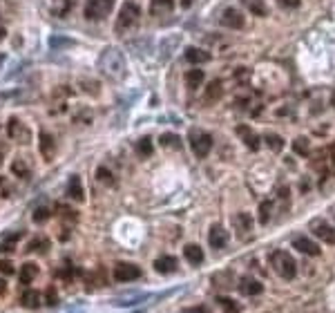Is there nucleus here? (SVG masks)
<instances>
[{"label":"nucleus","instance_id":"b1692460","mask_svg":"<svg viewBox=\"0 0 335 313\" xmlns=\"http://www.w3.org/2000/svg\"><path fill=\"white\" fill-rule=\"evenodd\" d=\"M186 83H188V87L190 89H197L201 83H203V72L201 70H190L186 74Z\"/></svg>","mask_w":335,"mask_h":313},{"label":"nucleus","instance_id":"39448f33","mask_svg":"<svg viewBox=\"0 0 335 313\" xmlns=\"http://www.w3.org/2000/svg\"><path fill=\"white\" fill-rule=\"evenodd\" d=\"M114 7V0H87L85 4V18L87 20H103Z\"/></svg>","mask_w":335,"mask_h":313},{"label":"nucleus","instance_id":"9d476101","mask_svg":"<svg viewBox=\"0 0 335 313\" xmlns=\"http://www.w3.org/2000/svg\"><path fill=\"white\" fill-rule=\"evenodd\" d=\"M293 246L299 250V253H304V255H313V257H317V255H320V246H317L315 241L311 239V237L297 235V237L293 239Z\"/></svg>","mask_w":335,"mask_h":313},{"label":"nucleus","instance_id":"bb28decb","mask_svg":"<svg viewBox=\"0 0 335 313\" xmlns=\"http://www.w3.org/2000/svg\"><path fill=\"white\" fill-rule=\"evenodd\" d=\"M136 152H138V156H141V159H145V156L152 155V141H150V137L138 139V141H136Z\"/></svg>","mask_w":335,"mask_h":313},{"label":"nucleus","instance_id":"aec40b11","mask_svg":"<svg viewBox=\"0 0 335 313\" xmlns=\"http://www.w3.org/2000/svg\"><path fill=\"white\" fill-rule=\"evenodd\" d=\"M221 92H223L221 80H210L208 87H205V101H208V103H214L219 96H221Z\"/></svg>","mask_w":335,"mask_h":313},{"label":"nucleus","instance_id":"dca6fc26","mask_svg":"<svg viewBox=\"0 0 335 313\" xmlns=\"http://www.w3.org/2000/svg\"><path fill=\"white\" fill-rule=\"evenodd\" d=\"M186 61L192 63V65L208 63V61H210V54L205 52V49H199V47H188V49H186Z\"/></svg>","mask_w":335,"mask_h":313},{"label":"nucleus","instance_id":"9b49d317","mask_svg":"<svg viewBox=\"0 0 335 313\" xmlns=\"http://www.w3.org/2000/svg\"><path fill=\"white\" fill-rule=\"evenodd\" d=\"M208 241H210V246H212L214 250L223 248V246L228 244V233L223 231V226L214 224V226L210 228V233H208Z\"/></svg>","mask_w":335,"mask_h":313},{"label":"nucleus","instance_id":"7c9ffc66","mask_svg":"<svg viewBox=\"0 0 335 313\" xmlns=\"http://www.w3.org/2000/svg\"><path fill=\"white\" fill-rule=\"evenodd\" d=\"M270 210H272V204L268 199H264L262 204H259V224L270 222Z\"/></svg>","mask_w":335,"mask_h":313},{"label":"nucleus","instance_id":"6e6552de","mask_svg":"<svg viewBox=\"0 0 335 313\" xmlns=\"http://www.w3.org/2000/svg\"><path fill=\"white\" fill-rule=\"evenodd\" d=\"M313 233H315V237H320L322 241L335 246V228L329 226L326 222H322V219H313Z\"/></svg>","mask_w":335,"mask_h":313},{"label":"nucleus","instance_id":"ea45409f","mask_svg":"<svg viewBox=\"0 0 335 313\" xmlns=\"http://www.w3.org/2000/svg\"><path fill=\"white\" fill-rule=\"evenodd\" d=\"M0 273L2 275H13V264L9 259H0Z\"/></svg>","mask_w":335,"mask_h":313},{"label":"nucleus","instance_id":"0eeeda50","mask_svg":"<svg viewBox=\"0 0 335 313\" xmlns=\"http://www.w3.org/2000/svg\"><path fill=\"white\" fill-rule=\"evenodd\" d=\"M221 22H223V27H230V29H241V27L246 25L244 13H241L239 9H235V7L223 9V13H221Z\"/></svg>","mask_w":335,"mask_h":313},{"label":"nucleus","instance_id":"a19ab883","mask_svg":"<svg viewBox=\"0 0 335 313\" xmlns=\"http://www.w3.org/2000/svg\"><path fill=\"white\" fill-rule=\"evenodd\" d=\"M277 2H279L284 9H295V7H299L302 0H277Z\"/></svg>","mask_w":335,"mask_h":313},{"label":"nucleus","instance_id":"a878e982","mask_svg":"<svg viewBox=\"0 0 335 313\" xmlns=\"http://www.w3.org/2000/svg\"><path fill=\"white\" fill-rule=\"evenodd\" d=\"M293 152H297L299 156H308L311 155V143H308V139L299 137L293 141Z\"/></svg>","mask_w":335,"mask_h":313},{"label":"nucleus","instance_id":"f8f14e48","mask_svg":"<svg viewBox=\"0 0 335 313\" xmlns=\"http://www.w3.org/2000/svg\"><path fill=\"white\" fill-rule=\"evenodd\" d=\"M239 289H241V293L250 295V298L264 293V284L259 280H255V277H241V280H239Z\"/></svg>","mask_w":335,"mask_h":313},{"label":"nucleus","instance_id":"8fccbe9b","mask_svg":"<svg viewBox=\"0 0 335 313\" xmlns=\"http://www.w3.org/2000/svg\"><path fill=\"white\" fill-rule=\"evenodd\" d=\"M2 36H4V27H0V38H2Z\"/></svg>","mask_w":335,"mask_h":313},{"label":"nucleus","instance_id":"f257e3e1","mask_svg":"<svg viewBox=\"0 0 335 313\" xmlns=\"http://www.w3.org/2000/svg\"><path fill=\"white\" fill-rule=\"evenodd\" d=\"M98 70H101L103 76L112 80L123 78L125 74V56L121 54V49L116 47H105L98 56Z\"/></svg>","mask_w":335,"mask_h":313},{"label":"nucleus","instance_id":"f03ea898","mask_svg":"<svg viewBox=\"0 0 335 313\" xmlns=\"http://www.w3.org/2000/svg\"><path fill=\"white\" fill-rule=\"evenodd\" d=\"M141 18V9H138L136 2H123L119 11V18H116V34H125L128 29H132L134 25L138 22Z\"/></svg>","mask_w":335,"mask_h":313},{"label":"nucleus","instance_id":"7ed1b4c3","mask_svg":"<svg viewBox=\"0 0 335 313\" xmlns=\"http://www.w3.org/2000/svg\"><path fill=\"white\" fill-rule=\"evenodd\" d=\"M270 264L277 268V273H279L284 280H293L295 273H297L295 259L290 257L288 253H284V250H275V253H270Z\"/></svg>","mask_w":335,"mask_h":313},{"label":"nucleus","instance_id":"49530a36","mask_svg":"<svg viewBox=\"0 0 335 313\" xmlns=\"http://www.w3.org/2000/svg\"><path fill=\"white\" fill-rule=\"evenodd\" d=\"M192 2H195V0H181V4H183V7H190Z\"/></svg>","mask_w":335,"mask_h":313},{"label":"nucleus","instance_id":"393cba45","mask_svg":"<svg viewBox=\"0 0 335 313\" xmlns=\"http://www.w3.org/2000/svg\"><path fill=\"white\" fill-rule=\"evenodd\" d=\"M217 304H219V307H221L226 313H241L239 302H235V300H230V298H221V295H219V298H217Z\"/></svg>","mask_w":335,"mask_h":313},{"label":"nucleus","instance_id":"473e14b6","mask_svg":"<svg viewBox=\"0 0 335 313\" xmlns=\"http://www.w3.org/2000/svg\"><path fill=\"white\" fill-rule=\"evenodd\" d=\"M31 217H34L36 224H45L49 219V208H47V206H38V208L34 210V215H31Z\"/></svg>","mask_w":335,"mask_h":313},{"label":"nucleus","instance_id":"79ce46f5","mask_svg":"<svg viewBox=\"0 0 335 313\" xmlns=\"http://www.w3.org/2000/svg\"><path fill=\"white\" fill-rule=\"evenodd\" d=\"M56 291H54V289H49L47 291V304H49V307H54V304H56Z\"/></svg>","mask_w":335,"mask_h":313},{"label":"nucleus","instance_id":"2eb2a0df","mask_svg":"<svg viewBox=\"0 0 335 313\" xmlns=\"http://www.w3.org/2000/svg\"><path fill=\"white\" fill-rule=\"evenodd\" d=\"M183 257H186L192 266H199V264L203 262V250L197 244H188V246H183Z\"/></svg>","mask_w":335,"mask_h":313},{"label":"nucleus","instance_id":"ddd939ff","mask_svg":"<svg viewBox=\"0 0 335 313\" xmlns=\"http://www.w3.org/2000/svg\"><path fill=\"white\" fill-rule=\"evenodd\" d=\"M38 143H40L43 159H45V161H52V159H54V152H56V143H54V137H52L49 132H40Z\"/></svg>","mask_w":335,"mask_h":313},{"label":"nucleus","instance_id":"c03bdc74","mask_svg":"<svg viewBox=\"0 0 335 313\" xmlns=\"http://www.w3.org/2000/svg\"><path fill=\"white\" fill-rule=\"evenodd\" d=\"M7 293V282H4V277H0V295Z\"/></svg>","mask_w":335,"mask_h":313},{"label":"nucleus","instance_id":"37998d69","mask_svg":"<svg viewBox=\"0 0 335 313\" xmlns=\"http://www.w3.org/2000/svg\"><path fill=\"white\" fill-rule=\"evenodd\" d=\"M183 313H208L205 307H190V309H183Z\"/></svg>","mask_w":335,"mask_h":313},{"label":"nucleus","instance_id":"2f4dec72","mask_svg":"<svg viewBox=\"0 0 335 313\" xmlns=\"http://www.w3.org/2000/svg\"><path fill=\"white\" fill-rule=\"evenodd\" d=\"M266 146L270 148L272 152H281V148H284V139H281L279 134H266Z\"/></svg>","mask_w":335,"mask_h":313},{"label":"nucleus","instance_id":"4c0bfd02","mask_svg":"<svg viewBox=\"0 0 335 313\" xmlns=\"http://www.w3.org/2000/svg\"><path fill=\"white\" fill-rule=\"evenodd\" d=\"M11 170H13V174H16V177H27V165L22 163V161H13Z\"/></svg>","mask_w":335,"mask_h":313},{"label":"nucleus","instance_id":"f3484780","mask_svg":"<svg viewBox=\"0 0 335 313\" xmlns=\"http://www.w3.org/2000/svg\"><path fill=\"white\" fill-rule=\"evenodd\" d=\"M18 280L22 282V284H31L34 282V277H38V266L36 264H31V262H25L20 266V271H18Z\"/></svg>","mask_w":335,"mask_h":313},{"label":"nucleus","instance_id":"f704fd0d","mask_svg":"<svg viewBox=\"0 0 335 313\" xmlns=\"http://www.w3.org/2000/svg\"><path fill=\"white\" fill-rule=\"evenodd\" d=\"M96 179L98 181H103V183H114V174H112L107 168H98L96 170Z\"/></svg>","mask_w":335,"mask_h":313},{"label":"nucleus","instance_id":"4468645a","mask_svg":"<svg viewBox=\"0 0 335 313\" xmlns=\"http://www.w3.org/2000/svg\"><path fill=\"white\" fill-rule=\"evenodd\" d=\"M67 195L71 197L74 201H83V183H80V177L78 174H71L69 181H67Z\"/></svg>","mask_w":335,"mask_h":313},{"label":"nucleus","instance_id":"1a4fd4ad","mask_svg":"<svg viewBox=\"0 0 335 313\" xmlns=\"http://www.w3.org/2000/svg\"><path fill=\"white\" fill-rule=\"evenodd\" d=\"M235 132L239 134V139L248 146V150H253V152H257L259 150V146H262V141H259V137L253 132V130L248 128V125H237L235 128Z\"/></svg>","mask_w":335,"mask_h":313},{"label":"nucleus","instance_id":"5701e85b","mask_svg":"<svg viewBox=\"0 0 335 313\" xmlns=\"http://www.w3.org/2000/svg\"><path fill=\"white\" fill-rule=\"evenodd\" d=\"M244 2V7L248 9L250 13H255V16H266V4H264V0H241Z\"/></svg>","mask_w":335,"mask_h":313},{"label":"nucleus","instance_id":"c756f323","mask_svg":"<svg viewBox=\"0 0 335 313\" xmlns=\"http://www.w3.org/2000/svg\"><path fill=\"white\" fill-rule=\"evenodd\" d=\"M161 146L163 148H181V139L177 137V134H172V132H165V134H161Z\"/></svg>","mask_w":335,"mask_h":313},{"label":"nucleus","instance_id":"423d86ee","mask_svg":"<svg viewBox=\"0 0 335 313\" xmlns=\"http://www.w3.org/2000/svg\"><path fill=\"white\" fill-rule=\"evenodd\" d=\"M138 277H141V268L134 266V264L121 262L114 266V280L116 282H134V280H138Z\"/></svg>","mask_w":335,"mask_h":313},{"label":"nucleus","instance_id":"6ab92c4d","mask_svg":"<svg viewBox=\"0 0 335 313\" xmlns=\"http://www.w3.org/2000/svg\"><path fill=\"white\" fill-rule=\"evenodd\" d=\"M147 298H150L147 293H125L123 298H116L114 304L116 307H132V304H138V302H143V300H147Z\"/></svg>","mask_w":335,"mask_h":313},{"label":"nucleus","instance_id":"09e8293b","mask_svg":"<svg viewBox=\"0 0 335 313\" xmlns=\"http://www.w3.org/2000/svg\"><path fill=\"white\" fill-rule=\"evenodd\" d=\"M331 103H333V107H335V89H333V96H331Z\"/></svg>","mask_w":335,"mask_h":313},{"label":"nucleus","instance_id":"cd10ccee","mask_svg":"<svg viewBox=\"0 0 335 313\" xmlns=\"http://www.w3.org/2000/svg\"><path fill=\"white\" fill-rule=\"evenodd\" d=\"M7 132H9V137L11 139H20V134H25V128H22V123L18 119H9Z\"/></svg>","mask_w":335,"mask_h":313},{"label":"nucleus","instance_id":"603ef678","mask_svg":"<svg viewBox=\"0 0 335 313\" xmlns=\"http://www.w3.org/2000/svg\"><path fill=\"white\" fill-rule=\"evenodd\" d=\"M134 313H143V311H134Z\"/></svg>","mask_w":335,"mask_h":313},{"label":"nucleus","instance_id":"a211bd4d","mask_svg":"<svg viewBox=\"0 0 335 313\" xmlns=\"http://www.w3.org/2000/svg\"><path fill=\"white\" fill-rule=\"evenodd\" d=\"M177 266L179 264H177V259H174L172 255H161V257L154 262V268L159 273H174L177 271Z\"/></svg>","mask_w":335,"mask_h":313},{"label":"nucleus","instance_id":"4be33fe9","mask_svg":"<svg viewBox=\"0 0 335 313\" xmlns=\"http://www.w3.org/2000/svg\"><path fill=\"white\" fill-rule=\"evenodd\" d=\"M152 13L159 16V13H170L174 9V0H150Z\"/></svg>","mask_w":335,"mask_h":313},{"label":"nucleus","instance_id":"72a5a7b5","mask_svg":"<svg viewBox=\"0 0 335 313\" xmlns=\"http://www.w3.org/2000/svg\"><path fill=\"white\" fill-rule=\"evenodd\" d=\"M49 45H52L54 49H61V47H69V45H74V40L61 38V36H52V38H49Z\"/></svg>","mask_w":335,"mask_h":313},{"label":"nucleus","instance_id":"3c124183","mask_svg":"<svg viewBox=\"0 0 335 313\" xmlns=\"http://www.w3.org/2000/svg\"><path fill=\"white\" fill-rule=\"evenodd\" d=\"M2 63H4V54H0V65H2Z\"/></svg>","mask_w":335,"mask_h":313},{"label":"nucleus","instance_id":"20e7f679","mask_svg":"<svg viewBox=\"0 0 335 313\" xmlns=\"http://www.w3.org/2000/svg\"><path fill=\"white\" fill-rule=\"evenodd\" d=\"M190 146H192V152H195L199 159H203L210 150H212V137L203 130H190Z\"/></svg>","mask_w":335,"mask_h":313},{"label":"nucleus","instance_id":"e433bc0d","mask_svg":"<svg viewBox=\"0 0 335 313\" xmlns=\"http://www.w3.org/2000/svg\"><path fill=\"white\" fill-rule=\"evenodd\" d=\"M248 76H250V70H248V67H239V70H235L237 83H248Z\"/></svg>","mask_w":335,"mask_h":313},{"label":"nucleus","instance_id":"58836bf2","mask_svg":"<svg viewBox=\"0 0 335 313\" xmlns=\"http://www.w3.org/2000/svg\"><path fill=\"white\" fill-rule=\"evenodd\" d=\"M29 250H47V239L45 237H36L34 244H29Z\"/></svg>","mask_w":335,"mask_h":313},{"label":"nucleus","instance_id":"a18cd8bd","mask_svg":"<svg viewBox=\"0 0 335 313\" xmlns=\"http://www.w3.org/2000/svg\"><path fill=\"white\" fill-rule=\"evenodd\" d=\"M331 161H333V165H335V146L331 148Z\"/></svg>","mask_w":335,"mask_h":313},{"label":"nucleus","instance_id":"412c9836","mask_svg":"<svg viewBox=\"0 0 335 313\" xmlns=\"http://www.w3.org/2000/svg\"><path fill=\"white\" fill-rule=\"evenodd\" d=\"M20 304L27 309H36L40 304V293L38 291H25V293H20Z\"/></svg>","mask_w":335,"mask_h":313},{"label":"nucleus","instance_id":"de8ad7c7","mask_svg":"<svg viewBox=\"0 0 335 313\" xmlns=\"http://www.w3.org/2000/svg\"><path fill=\"white\" fill-rule=\"evenodd\" d=\"M2 159H4V148L0 146V161H2Z\"/></svg>","mask_w":335,"mask_h":313},{"label":"nucleus","instance_id":"c85d7f7f","mask_svg":"<svg viewBox=\"0 0 335 313\" xmlns=\"http://www.w3.org/2000/svg\"><path fill=\"white\" fill-rule=\"evenodd\" d=\"M237 231L239 233H248L250 228H253V217L250 215H246V213H241V215H237Z\"/></svg>","mask_w":335,"mask_h":313},{"label":"nucleus","instance_id":"c9c22d12","mask_svg":"<svg viewBox=\"0 0 335 313\" xmlns=\"http://www.w3.org/2000/svg\"><path fill=\"white\" fill-rule=\"evenodd\" d=\"M20 239V235H9L7 239H4V244H0V250H2V253H9V250H13V246H16V241Z\"/></svg>","mask_w":335,"mask_h":313}]
</instances>
